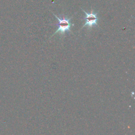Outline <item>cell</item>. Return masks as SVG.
I'll list each match as a JSON object with an SVG mask.
<instances>
[{"label":"cell","mask_w":135,"mask_h":135,"mask_svg":"<svg viewBox=\"0 0 135 135\" xmlns=\"http://www.w3.org/2000/svg\"><path fill=\"white\" fill-rule=\"evenodd\" d=\"M53 14L58 20V23L55 24L58 26V28L56 31V32H55L52 35V36L54 35L55 34H56L58 32H60L61 34L63 35L65 32L71 31V26L72 25L73 26V24H72L70 23V20L72 18L73 15H72L71 17L69 18L65 17H63L62 18H60L59 17H57L56 15H55L54 13H53Z\"/></svg>","instance_id":"6da1fadb"},{"label":"cell","mask_w":135,"mask_h":135,"mask_svg":"<svg viewBox=\"0 0 135 135\" xmlns=\"http://www.w3.org/2000/svg\"><path fill=\"white\" fill-rule=\"evenodd\" d=\"M82 11L85 13L86 16L83 18L84 20H85V23L84 25L82 26V28L85 26H88V27H92L93 26H96L98 24V17L97 16V13H94L93 10L92 9L90 13H88L81 8Z\"/></svg>","instance_id":"7a4b0ae2"}]
</instances>
